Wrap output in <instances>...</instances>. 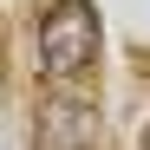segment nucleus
<instances>
[{"label":"nucleus","instance_id":"nucleus-1","mask_svg":"<svg viewBox=\"0 0 150 150\" xmlns=\"http://www.w3.org/2000/svg\"><path fill=\"white\" fill-rule=\"evenodd\" d=\"M33 52H39L46 79H85L98 65V7L91 0H52L39 20Z\"/></svg>","mask_w":150,"mask_h":150},{"label":"nucleus","instance_id":"nucleus-2","mask_svg":"<svg viewBox=\"0 0 150 150\" xmlns=\"http://www.w3.org/2000/svg\"><path fill=\"white\" fill-rule=\"evenodd\" d=\"M33 137H39V150H91L98 144V105H85V98H72V91L46 98Z\"/></svg>","mask_w":150,"mask_h":150},{"label":"nucleus","instance_id":"nucleus-3","mask_svg":"<svg viewBox=\"0 0 150 150\" xmlns=\"http://www.w3.org/2000/svg\"><path fill=\"white\" fill-rule=\"evenodd\" d=\"M137 150H150V131H144V137H137Z\"/></svg>","mask_w":150,"mask_h":150}]
</instances>
